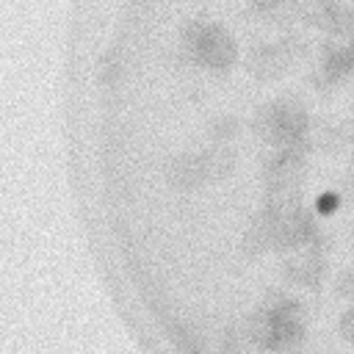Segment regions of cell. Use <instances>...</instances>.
<instances>
[{
	"instance_id": "6da1fadb",
	"label": "cell",
	"mask_w": 354,
	"mask_h": 354,
	"mask_svg": "<svg viewBox=\"0 0 354 354\" xmlns=\"http://www.w3.org/2000/svg\"><path fill=\"white\" fill-rule=\"evenodd\" d=\"M304 307L288 293H271L246 318L243 335L266 351H293L304 340Z\"/></svg>"
},
{
	"instance_id": "7a4b0ae2",
	"label": "cell",
	"mask_w": 354,
	"mask_h": 354,
	"mask_svg": "<svg viewBox=\"0 0 354 354\" xmlns=\"http://www.w3.org/2000/svg\"><path fill=\"white\" fill-rule=\"evenodd\" d=\"M183 50L196 66H202L207 72L230 69L238 55L232 36L221 25L202 22V19H194L183 28Z\"/></svg>"
},
{
	"instance_id": "3957f363",
	"label": "cell",
	"mask_w": 354,
	"mask_h": 354,
	"mask_svg": "<svg viewBox=\"0 0 354 354\" xmlns=\"http://www.w3.org/2000/svg\"><path fill=\"white\" fill-rule=\"evenodd\" d=\"M254 133L274 147H296L307 133V111L293 97L271 100L257 111Z\"/></svg>"
},
{
	"instance_id": "277c9868",
	"label": "cell",
	"mask_w": 354,
	"mask_h": 354,
	"mask_svg": "<svg viewBox=\"0 0 354 354\" xmlns=\"http://www.w3.org/2000/svg\"><path fill=\"white\" fill-rule=\"evenodd\" d=\"M307 169L304 152L296 147H279L274 155H268L263 166V183L268 188V196H296V188L301 183V174Z\"/></svg>"
},
{
	"instance_id": "5b68a950",
	"label": "cell",
	"mask_w": 354,
	"mask_h": 354,
	"mask_svg": "<svg viewBox=\"0 0 354 354\" xmlns=\"http://www.w3.org/2000/svg\"><path fill=\"white\" fill-rule=\"evenodd\" d=\"M282 274L290 285H301V288H315L324 279V252L318 249V243H307L299 249H290V254L282 263Z\"/></svg>"
},
{
	"instance_id": "8992f818",
	"label": "cell",
	"mask_w": 354,
	"mask_h": 354,
	"mask_svg": "<svg viewBox=\"0 0 354 354\" xmlns=\"http://www.w3.org/2000/svg\"><path fill=\"white\" fill-rule=\"evenodd\" d=\"M166 177L174 188L180 191H196L207 183V171H205V160H202V149L199 152H183L177 155L169 169H166Z\"/></svg>"
},
{
	"instance_id": "52a82bcc",
	"label": "cell",
	"mask_w": 354,
	"mask_h": 354,
	"mask_svg": "<svg viewBox=\"0 0 354 354\" xmlns=\"http://www.w3.org/2000/svg\"><path fill=\"white\" fill-rule=\"evenodd\" d=\"M354 75V44H332L326 53H324V61H321V69H318V77L332 86V83H343Z\"/></svg>"
},
{
	"instance_id": "ba28073f",
	"label": "cell",
	"mask_w": 354,
	"mask_h": 354,
	"mask_svg": "<svg viewBox=\"0 0 354 354\" xmlns=\"http://www.w3.org/2000/svg\"><path fill=\"white\" fill-rule=\"evenodd\" d=\"M249 64H252V72L254 75H260L266 80H274V77H279L290 66V50L282 47V44H268V47L254 50V55H252Z\"/></svg>"
},
{
	"instance_id": "9c48e42d",
	"label": "cell",
	"mask_w": 354,
	"mask_h": 354,
	"mask_svg": "<svg viewBox=\"0 0 354 354\" xmlns=\"http://www.w3.org/2000/svg\"><path fill=\"white\" fill-rule=\"evenodd\" d=\"M202 160H205L207 183L227 180V177L235 171V152H232L230 147H210V149H202Z\"/></svg>"
},
{
	"instance_id": "30bf717a",
	"label": "cell",
	"mask_w": 354,
	"mask_h": 354,
	"mask_svg": "<svg viewBox=\"0 0 354 354\" xmlns=\"http://www.w3.org/2000/svg\"><path fill=\"white\" fill-rule=\"evenodd\" d=\"M335 288H337L340 296H351V293H354V271H351V268L343 271V274L335 279Z\"/></svg>"
},
{
	"instance_id": "8fae6325",
	"label": "cell",
	"mask_w": 354,
	"mask_h": 354,
	"mask_svg": "<svg viewBox=\"0 0 354 354\" xmlns=\"http://www.w3.org/2000/svg\"><path fill=\"white\" fill-rule=\"evenodd\" d=\"M340 335H343L348 343H354V307L340 315Z\"/></svg>"
},
{
	"instance_id": "7c38bea8",
	"label": "cell",
	"mask_w": 354,
	"mask_h": 354,
	"mask_svg": "<svg viewBox=\"0 0 354 354\" xmlns=\"http://www.w3.org/2000/svg\"><path fill=\"white\" fill-rule=\"evenodd\" d=\"M254 8H260V11H277L279 6H282V0H249Z\"/></svg>"
}]
</instances>
